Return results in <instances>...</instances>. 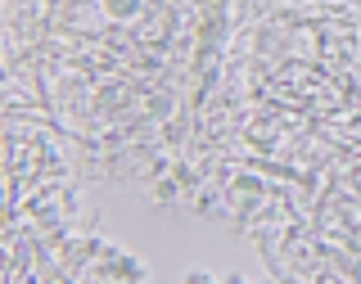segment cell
<instances>
[{"label": "cell", "instance_id": "6da1fadb", "mask_svg": "<svg viewBox=\"0 0 361 284\" xmlns=\"http://www.w3.org/2000/svg\"><path fill=\"white\" fill-rule=\"evenodd\" d=\"M131 9H135V0H113V14H118V18H127Z\"/></svg>", "mask_w": 361, "mask_h": 284}]
</instances>
